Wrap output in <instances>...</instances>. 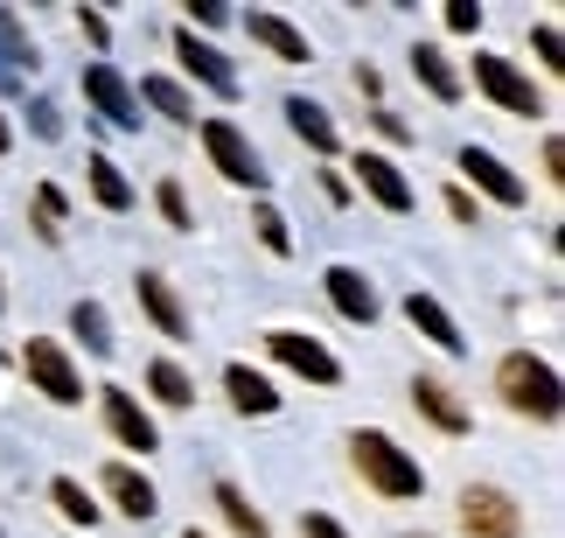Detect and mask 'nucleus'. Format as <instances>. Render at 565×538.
<instances>
[{
    "mask_svg": "<svg viewBox=\"0 0 565 538\" xmlns=\"http://www.w3.org/2000/svg\"><path fill=\"white\" fill-rule=\"evenodd\" d=\"M175 56H182V71H189L195 84H210L216 98H237V71L224 63V50H216V42H203L195 29H175Z\"/></svg>",
    "mask_w": 565,
    "mask_h": 538,
    "instance_id": "12",
    "label": "nucleus"
},
{
    "mask_svg": "<svg viewBox=\"0 0 565 538\" xmlns=\"http://www.w3.org/2000/svg\"><path fill=\"white\" fill-rule=\"evenodd\" d=\"M134 294H140V308H147V321L168 336V342H189V308H182V294L168 287V273H154L147 266L140 279H134Z\"/></svg>",
    "mask_w": 565,
    "mask_h": 538,
    "instance_id": "14",
    "label": "nucleus"
},
{
    "mask_svg": "<svg viewBox=\"0 0 565 538\" xmlns=\"http://www.w3.org/2000/svg\"><path fill=\"white\" fill-rule=\"evenodd\" d=\"M531 42H537V56H545V71H565V35L552 29V21H545V29H537Z\"/></svg>",
    "mask_w": 565,
    "mask_h": 538,
    "instance_id": "33",
    "label": "nucleus"
},
{
    "mask_svg": "<svg viewBox=\"0 0 565 538\" xmlns=\"http://www.w3.org/2000/svg\"><path fill=\"white\" fill-rule=\"evenodd\" d=\"M8 140H14V134H8V113H0V155H8Z\"/></svg>",
    "mask_w": 565,
    "mask_h": 538,
    "instance_id": "41",
    "label": "nucleus"
},
{
    "mask_svg": "<svg viewBox=\"0 0 565 538\" xmlns=\"http://www.w3.org/2000/svg\"><path fill=\"white\" fill-rule=\"evenodd\" d=\"M224 392L237 413H252V420H266L279 413V392H273V378L266 371H252V363H224Z\"/></svg>",
    "mask_w": 565,
    "mask_h": 538,
    "instance_id": "20",
    "label": "nucleus"
},
{
    "mask_svg": "<svg viewBox=\"0 0 565 538\" xmlns=\"http://www.w3.org/2000/svg\"><path fill=\"white\" fill-rule=\"evenodd\" d=\"M475 92H489L495 105H503V113H516V119H537V113H545V98H537V84L524 77V71H516V63L510 56H475Z\"/></svg>",
    "mask_w": 565,
    "mask_h": 538,
    "instance_id": "6",
    "label": "nucleus"
},
{
    "mask_svg": "<svg viewBox=\"0 0 565 538\" xmlns=\"http://www.w3.org/2000/svg\"><path fill=\"white\" fill-rule=\"evenodd\" d=\"M412 405H419V420H433L440 434H468V426H475V413L454 399V384H440V378H412Z\"/></svg>",
    "mask_w": 565,
    "mask_h": 538,
    "instance_id": "17",
    "label": "nucleus"
},
{
    "mask_svg": "<svg viewBox=\"0 0 565 538\" xmlns=\"http://www.w3.org/2000/svg\"><path fill=\"white\" fill-rule=\"evenodd\" d=\"M447 218H454V224H482V210H475L468 189H447Z\"/></svg>",
    "mask_w": 565,
    "mask_h": 538,
    "instance_id": "35",
    "label": "nucleus"
},
{
    "mask_svg": "<svg viewBox=\"0 0 565 538\" xmlns=\"http://www.w3.org/2000/svg\"><path fill=\"white\" fill-rule=\"evenodd\" d=\"M63 210H71V203H63V189H50V182H42L35 189V231H42V239H63Z\"/></svg>",
    "mask_w": 565,
    "mask_h": 538,
    "instance_id": "30",
    "label": "nucleus"
},
{
    "mask_svg": "<svg viewBox=\"0 0 565 538\" xmlns=\"http://www.w3.org/2000/svg\"><path fill=\"white\" fill-rule=\"evenodd\" d=\"M371 119H377V134H384V140H405V134H412L398 113H371Z\"/></svg>",
    "mask_w": 565,
    "mask_h": 538,
    "instance_id": "39",
    "label": "nucleus"
},
{
    "mask_svg": "<svg viewBox=\"0 0 565 538\" xmlns=\"http://www.w3.org/2000/svg\"><path fill=\"white\" fill-rule=\"evenodd\" d=\"M140 98H147V105H154V113H161V119H175V126H195V98L182 92V84H175V77H140Z\"/></svg>",
    "mask_w": 565,
    "mask_h": 538,
    "instance_id": "27",
    "label": "nucleus"
},
{
    "mask_svg": "<svg viewBox=\"0 0 565 538\" xmlns=\"http://www.w3.org/2000/svg\"><path fill=\"white\" fill-rule=\"evenodd\" d=\"M182 538H210V531H195V525H189V531H182Z\"/></svg>",
    "mask_w": 565,
    "mask_h": 538,
    "instance_id": "42",
    "label": "nucleus"
},
{
    "mask_svg": "<svg viewBox=\"0 0 565 538\" xmlns=\"http://www.w3.org/2000/svg\"><path fill=\"white\" fill-rule=\"evenodd\" d=\"M356 92H363V98H377V92H384V77L371 71V63H356Z\"/></svg>",
    "mask_w": 565,
    "mask_h": 538,
    "instance_id": "40",
    "label": "nucleus"
},
{
    "mask_svg": "<svg viewBox=\"0 0 565 538\" xmlns=\"http://www.w3.org/2000/svg\"><path fill=\"white\" fill-rule=\"evenodd\" d=\"M412 77H419V84H426V92L440 98V105H454V98H461V71L447 63V50H440V42H419V50H412Z\"/></svg>",
    "mask_w": 565,
    "mask_h": 538,
    "instance_id": "21",
    "label": "nucleus"
},
{
    "mask_svg": "<svg viewBox=\"0 0 565 538\" xmlns=\"http://www.w3.org/2000/svg\"><path fill=\"white\" fill-rule=\"evenodd\" d=\"M294 126V140H308L315 155H342V134H335V119H329V105H315V98H287L279 105Z\"/></svg>",
    "mask_w": 565,
    "mask_h": 538,
    "instance_id": "19",
    "label": "nucleus"
},
{
    "mask_svg": "<svg viewBox=\"0 0 565 538\" xmlns=\"http://www.w3.org/2000/svg\"><path fill=\"white\" fill-rule=\"evenodd\" d=\"M495 392H503V405L510 413H524V420H537V426H552L558 420V371L545 357H531V350H510L503 363H495Z\"/></svg>",
    "mask_w": 565,
    "mask_h": 538,
    "instance_id": "2",
    "label": "nucleus"
},
{
    "mask_svg": "<svg viewBox=\"0 0 565 538\" xmlns=\"http://www.w3.org/2000/svg\"><path fill=\"white\" fill-rule=\"evenodd\" d=\"M447 29L454 35H475V29H482V0H454V8H447Z\"/></svg>",
    "mask_w": 565,
    "mask_h": 538,
    "instance_id": "32",
    "label": "nucleus"
},
{
    "mask_svg": "<svg viewBox=\"0 0 565 538\" xmlns=\"http://www.w3.org/2000/svg\"><path fill=\"white\" fill-rule=\"evenodd\" d=\"M545 182H565V140H545Z\"/></svg>",
    "mask_w": 565,
    "mask_h": 538,
    "instance_id": "38",
    "label": "nucleus"
},
{
    "mask_svg": "<svg viewBox=\"0 0 565 538\" xmlns=\"http://www.w3.org/2000/svg\"><path fill=\"white\" fill-rule=\"evenodd\" d=\"M147 392H154L161 405H175V413H182V405H195V378L182 371L175 357H154V363H147Z\"/></svg>",
    "mask_w": 565,
    "mask_h": 538,
    "instance_id": "25",
    "label": "nucleus"
},
{
    "mask_svg": "<svg viewBox=\"0 0 565 538\" xmlns=\"http://www.w3.org/2000/svg\"><path fill=\"white\" fill-rule=\"evenodd\" d=\"M35 63H42V56H35V42H29V35H21V21H14L8 8H0V84H14V77H29V71H35Z\"/></svg>",
    "mask_w": 565,
    "mask_h": 538,
    "instance_id": "22",
    "label": "nucleus"
},
{
    "mask_svg": "<svg viewBox=\"0 0 565 538\" xmlns=\"http://www.w3.org/2000/svg\"><path fill=\"white\" fill-rule=\"evenodd\" d=\"M350 462H356V476L371 483L377 497H391V504H405V497L426 489V468L412 462L391 434H377V426H356V434H350Z\"/></svg>",
    "mask_w": 565,
    "mask_h": 538,
    "instance_id": "1",
    "label": "nucleus"
},
{
    "mask_svg": "<svg viewBox=\"0 0 565 538\" xmlns=\"http://www.w3.org/2000/svg\"><path fill=\"white\" fill-rule=\"evenodd\" d=\"M77 29H84V35H92V42H98V50H113V21H105V14H92V8H84V14H77Z\"/></svg>",
    "mask_w": 565,
    "mask_h": 538,
    "instance_id": "36",
    "label": "nucleus"
},
{
    "mask_svg": "<svg viewBox=\"0 0 565 538\" xmlns=\"http://www.w3.org/2000/svg\"><path fill=\"white\" fill-rule=\"evenodd\" d=\"M405 321H412V329H419L426 342H440V350L447 357H461L468 350V336H461V321H454L447 308H440V300H433V294H419V287H412L405 294Z\"/></svg>",
    "mask_w": 565,
    "mask_h": 538,
    "instance_id": "16",
    "label": "nucleus"
},
{
    "mask_svg": "<svg viewBox=\"0 0 565 538\" xmlns=\"http://www.w3.org/2000/svg\"><path fill=\"white\" fill-rule=\"evenodd\" d=\"M321 287H329V300H335V315L342 321H356V329H371V321L384 315V300H377V287L363 279L356 266H329L321 273Z\"/></svg>",
    "mask_w": 565,
    "mask_h": 538,
    "instance_id": "13",
    "label": "nucleus"
},
{
    "mask_svg": "<svg viewBox=\"0 0 565 538\" xmlns=\"http://www.w3.org/2000/svg\"><path fill=\"white\" fill-rule=\"evenodd\" d=\"M461 531L468 538H524V504L495 483H468L461 489Z\"/></svg>",
    "mask_w": 565,
    "mask_h": 538,
    "instance_id": "5",
    "label": "nucleus"
},
{
    "mask_svg": "<svg viewBox=\"0 0 565 538\" xmlns=\"http://www.w3.org/2000/svg\"><path fill=\"white\" fill-rule=\"evenodd\" d=\"M50 504H56V518H63V525H84V531L98 525V497H92V489H84L77 476H50Z\"/></svg>",
    "mask_w": 565,
    "mask_h": 538,
    "instance_id": "24",
    "label": "nucleus"
},
{
    "mask_svg": "<svg viewBox=\"0 0 565 538\" xmlns=\"http://www.w3.org/2000/svg\"><path fill=\"white\" fill-rule=\"evenodd\" d=\"M195 134H203V155L231 189H266V161H258V147H252V134L237 119H224V113L195 119Z\"/></svg>",
    "mask_w": 565,
    "mask_h": 538,
    "instance_id": "3",
    "label": "nucleus"
},
{
    "mask_svg": "<svg viewBox=\"0 0 565 538\" xmlns=\"http://www.w3.org/2000/svg\"><path fill=\"white\" fill-rule=\"evenodd\" d=\"M0 308H8V287H0Z\"/></svg>",
    "mask_w": 565,
    "mask_h": 538,
    "instance_id": "43",
    "label": "nucleus"
},
{
    "mask_svg": "<svg viewBox=\"0 0 565 538\" xmlns=\"http://www.w3.org/2000/svg\"><path fill=\"white\" fill-rule=\"evenodd\" d=\"M266 350L287 363V371H300L308 384H342L335 350H321V336H308V329H266Z\"/></svg>",
    "mask_w": 565,
    "mask_h": 538,
    "instance_id": "9",
    "label": "nucleus"
},
{
    "mask_svg": "<svg viewBox=\"0 0 565 538\" xmlns=\"http://www.w3.org/2000/svg\"><path fill=\"white\" fill-rule=\"evenodd\" d=\"M84 176H92L98 210H134V182L119 176V161H113V155H92V161H84Z\"/></svg>",
    "mask_w": 565,
    "mask_h": 538,
    "instance_id": "23",
    "label": "nucleus"
},
{
    "mask_svg": "<svg viewBox=\"0 0 565 538\" xmlns=\"http://www.w3.org/2000/svg\"><path fill=\"white\" fill-rule=\"evenodd\" d=\"M71 329L84 336V350H92V357H113V321H105L98 300H77V308H71Z\"/></svg>",
    "mask_w": 565,
    "mask_h": 538,
    "instance_id": "28",
    "label": "nucleus"
},
{
    "mask_svg": "<svg viewBox=\"0 0 565 538\" xmlns=\"http://www.w3.org/2000/svg\"><path fill=\"white\" fill-rule=\"evenodd\" d=\"M98 489H105V497H113V504L126 510V518H140V525H147V518H154V510H161V489L147 483V476H140L134 462H105Z\"/></svg>",
    "mask_w": 565,
    "mask_h": 538,
    "instance_id": "15",
    "label": "nucleus"
},
{
    "mask_svg": "<svg viewBox=\"0 0 565 538\" xmlns=\"http://www.w3.org/2000/svg\"><path fill=\"white\" fill-rule=\"evenodd\" d=\"M29 113H35V134H42V140H56V134H63V119H56V105H50V98H35Z\"/></svg>",
    "mask_w": 565,
    "mask_h": 538,
    "instance_id": "37",
    "label": "nucleus"
},
{
    "mask_svg": "<svg viewBox=\"0 0 565 538\" xmlns=\"http://www.w3.org/2000/svg\"><path fill=\"white\" fill-rule=\"evenodd\" d=\"M0 538H8V531H0Z\"/></svg>",
    "mask_w": 565,
    "mask_h": 538,
    "instance_id": "45",
    "label": "nucleus"
},
{
    "mask_svg": "<svg viewBox=\"0 0 565 538\" xmlns=\"http://www.w3.org/2000/svg\"><path fill=\"white\" fill-rule=\"evenodd\" d=\"M98 413H105V426H113L119 447H140V455H154V447H161L154 413H147V405L126 392V384H98Z\"/></svg>",
    "mask_w": 565,
    "mask_h": 538,
    "instance_id": "8",
    "label": "nucleus"
},
{
    "mask_svg": "<svg viewBox=\"0 0 565 538\" xmlns=\"http://www.w3.org/2000/svg\"><path fill=\"white\" fill-rule=\"evenodd\" d=\"M350 168H356V189H363L377 210H391V218H405V210L419 203V197H412V182H405V168L391 161V155H371V147H363Z\"/></svg>",
    "mask_w": 565,
    "mask_h": 538,
    "instance_id": "10",
    "label": "nucleus"
},
{
    "mask_svg": "<svg viewBox=\"0 0 565 538\" xmlns=\"http://www.w3.org/2000/svg\"><path fill=\"white\" fill-rule=\"evenodd\" d=\"M216 510H224V525H231L237 538H266V510H258L237 483H216Z\"/></svg>",
    "mask_w": 565,
    "mask_h": 538,
    "instance_id": "26",
    "label": "nucleus"
},
{
    "mask_svg": "<svg viewBox=\"0 0 565 538\" xmlns=\"http://www.w3.org/2000/svg\"><path fill=\"white\" fill-rule=\"evenodd\" d=\"M252 224H258V245H266V252H279V260L294 252V231H287V218H279L273 203H258V210H252Z\"/></svg>",
    "mask_w": 565,
    "mask_h": 538,
    "instance_id": "29",
    "label": "nucleus"
},
{
    "mask_svg": "<svg viewBox=\"0 0 565 538\" xmlns=\"http://www.w3.org/2000/svg\"><path fill=\"white\" fill-rule=\"evenodd\" d=\"M21 371H29V384H35L50 405H84V371L71 363V350H63V342L29 336V342H21Z\"/></svg>",
    "mask_w": 565,
    "mask_h": 538,
    "instance_id": "4",
    "label": "nucleus"
},
{
    "mask_svg": "<svg viewBox=\"0 0 565 538\" xmlns=\"http://www.w3.org/2000/svg\"><path fill=\"white\" fill-rule=\"evenodd\" d=\"M300 538H350V531H342L329 510H308V518H300Z\"/></svg>",
    "mask_w": 565,
    "mask_h": 538,
    "instance_id": "34",
    "label": "nucleus"
},
{
    "mask_svg": "<svg viewBox=\"0 0 565 538\" xmlns=\"http://www.w3.org/2000/svg\"><path fill=\"white\" fill-rule=\"evenodd\" d=\"M405 538H419V531H405Z\"/></svg>",
    "mask_w": 565,
    "mask_h": 538,
    "instance_id": "44",
    "label": "nucleus"
},
{
    "mask_svg": "<svg viewBox=\"0 0 565 538\" xmlns=\"http://www.w3.org/2000/svg\"><path fill=\"white\" fill-rule=\"evenodd\" d=\"M84 98L105 113V126H119V134H140V92L119 77V63H84Z\"/></svg>",
    "mask_w": 565,
    "mask_h": 538,
    "instance_id": "7",
    "label": "nucleus"
},
{
    "mask_svg": "<svg viewBox=\"0 0 565 538\" xmlns=\"http://www.w3.org/2000/svg\"><path fill=\"white\" fill-rule=\"evenodd\" d=\"M154 203H161V218L175 224V231L195 224V210H189V189H182V182H161V189H154Z\"/></svg>",
    "mask_w": 565,
    "mask_h": 538,
    "instance_id": "31",
    "label": "nucleus"
},
{
    "mask_svg": "<svg viewBox=\"0 0 565 538\" xmlns=\"http://www.w3.org/2000/svg\"><path fill=\"white\" fill-rule=\"evenodd\" d=\"M245 35H252L266 56H279V63H308V56H315V50H308V35H300L287 14H266V8L245 14Z\"/></svg>",
    "mask_w": 565,
    "mask_h": 538,
    "instance_id": "18",
    "label": "nucleus"
},
{
    "mask_svg": "<svg viewBox=\"0 0 565 538\" xmlns=\"http://www.w3.org/2000/svg\"><path fill=\"white\" fill-rule=\"evenodd\" d=\"M461 176H468L475 189H482L489 203H510V210L531 197V189H524V176H516V168H510L503 155H489V147H461Z\"/></svg>",
    "mask_w": 565,
    "mask_h": 538,
    "instance_id": "11",
    "label": "nucleus"
}]
</instances>
